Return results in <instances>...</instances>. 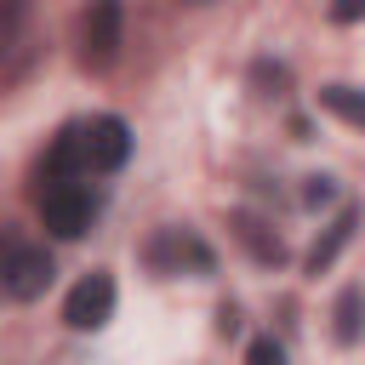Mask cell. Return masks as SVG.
I'll list each match as a JSON object with an SVG mask.
<instances>
[{
	"label": "cell",
	"mask_w": 365,
	"mask_h": 365,
	"mask_svg": "<svg viewBox=\"0 0 365 365\" xmlns=\"http://www.w3.org/2000/svg\"><path fill=\"white\" fill-rule=\"evenodd\" d=\"M143 262H148L154 274H165V279H177V274L205 279V274L217 268V251H211L194 228H160V234L143 245Z\"/></svg>",
	"instance_id": "6da1fadb"
},
{
	"label": "cell",
	"mask_w": 365,
	"mask_h": 365,
	"mask_svg": "<svg viewBox=\"0 0 365 365\" xmlns=\"http://www.w3.org/2000/svg\"><path fill=\"white\" fill-rule=\"evenodd\" d=\"M40 222H46V234H57V240H80L91 222H97V194L74 177V182H51L46 194H40Z\"/></svg>",
	"instance_id": "7a4b0ae2"
},
{
	"label": "cell",
	"mask_w": 365,
	"mask_h": 365,
	"mask_svg": "<svg viewBox=\"0 0 365 365\" xmlns=\"http://www.w3.org/2000/svg\"><path fill=\"white\" fill-rule=\"evenodd\" d=\"M120 29H125V6L120 0H91L80 11V57L91 68H108L120 57Z\"/></svg>",
	"instance_id": "3957f363"
},
{
	"label": "cell",
	"mask_w": 365,
	"mask_h": 365,
	"mask_svg": "<svg viewBox=\"0 0 365 365\" xmlns=\"http://www.w3.org/2000/svg\"><path fill=\"white\" fill-rule=\"evenodd\" d=\"M80 154H86V177L91 171H120L125 154H131V131L120 114H97L80 125Z\"/></svg>",
	"instance_id": "277c9868"
},
{
	"label": "cell",
	"mask_w": 365,
	"mask_h": 365,
	"mask_svg": "<svg viewBox=\"0 0 365 365\" xmlns=\"http://www.w3.org/2000/svg\"><path fill=\"white\" fill-rule=\"evenodd\" d=\"M51 257H46V245H6V262H0V285H6V297H17V302H34L46 285H51Z\"/></svg>",
	"instance_id": "5b68a950"
},
{
	"label": "cell",
	"mask_w": 365,
	"mask_h": 365,
	"mask_svg": "<svg viewBox=\"0 0 365 365\" xmlns=\"http://www.w3.org/2000/svg\"><path fill=\"white\" fill-rule=\"evenodd\" d=\"M108 319H114V279H108L103 268H91V274L68 291L63 325H68V331H103Z\"/></svg>",
	"instance_id": "8992f818"
},
{
	"label": "cell",
	"mask_w": 365,
	"mask_h": 365,
	"mask_svg": "<svg viewBox=\"0 0 365 365\" xmlns=\"http://www.w3.org/2000/svg\"><path fill=\"white\" fill-rule=\"evenodd\" d=\"M354 228H359V205H342V211L325 222V234L308 245V262H302V268H308V274H325V268L336 262V251L354 240Z\"/></svg>",
	"instance_id": "52a82bcc"
},
{
	"label": "cell",
	"mask_w": 365,
	"mask_h": 365,
	"mask_svg": "<svg viewBox=\"0 0 365 365\" xmlns=\"http://www.w3.org/2000/svg\"><path fill=\"white\" fill-rule=\"evenodd\" d=\"M40 177H46V182H74V177H86V154H80V125H63V131L51 137V148H46V165H40Z\"/></svg>",
	"instance_id": "ba28073f"
},
{
	"label": "cell",
	"mask_w": 365,
	"mask_h": 365,
	"mask_svg": "<svg viewBox=\"0 0 365 365\" xmlns=\"http://www.w3.org/2000/svg\"><path fill=\"white\" fill-rule=\"evenodd\" d=\"M234 240H240L262 268H279V262H285V240H279L262 217H251V211H234Z\"/></svg>",
	"instance_id": "9c48e42d"
},
{
	"label": "cell",
	"mask_w": 365,
	"mask_h": 365,
	"mask_svg": "<svg viewBox=\"0 0 365 365\" xmlns=\"http://www.w3.org/2000/svg\"><path fill=\"white\" fill-rule=\"evenodd\" d=\"M319 108L365 131V91H359V86H342V80H336V86H319Z\"/></svg>",
	"instance_id": "30bf717a"
},
{
	"label": "cell",
	"mask_w": 365,
	"mask_h": 365,
	"mask_svg": "<svg viewBox=\"0 0 365 365\" xmlns=\"http://www.w3.org/2000/svg\"><path fill=\"white\" fill-rule=\"evenodd\" d=\"M359 308H365V297H359V285H348L342 297H336V342L348 348V342H359Z\"/></svg>",
	"instance_id": "8fae6325"
},
{
	"label": "cell",
	"mask_w": 365,
	"mask_h": 365,
	"mask_svg": "<svg viewBox=\"0 0 365 365\" xmlns=\"http://www.w3.org/2000/svg\"><path fill=\"white\" fill-rule=\"evenodd\" d=\"M251 86H257V97H285L291 68H285V63H274V57H257V63H251Z\"/></svg>",
	"instance_id": "7c38bea8"
},
{
	"label": "cell",
	"mask_w": 365,
	"mask_h": 365,
	"mask_svg": "<svg viewBox=\"0 0 365 365\" xmlns=\"http://www.w3.org/2000/svg\"><path fill=\"white\" fill-rule=\"evenodd\" d=\"M331 200H336V177H325V171H319V177H302V205L319 211V205H331Z\"/></svg>",
	"instance_id": "4fadbf2b"
},
{
	"label": "cell",
	"mask_w": 365,
	"mask_h": 365,
	"mask_svg": "<svg viewBox=\"0 0 365 365\" xmlns=\"http://www.w3.org/2000/svg\"><path fill=\"white\" fill-rule=\"evenodd\" d=\"M245 359H251V365H279V359H285V348H279L274 336H257V342L245 348Z\"/></svg>",
	"instance_id": "5bb4252c"
},
{
	"label": "cell",
	"mask_w": 365,
	"mask_h": 365,
	"mask_svg": "<svg viewBox=\"0 0 365 365\" xmlns=\"http://www.w3.org/2000/svg\"><path fill=\"white\" fill-rule=\"evenodd\" d=\"M331 17L336 23H359L365 17V0H331Z\"/></svg>",
	"instance_id": "9a60e30c"
},
{
	"label": "cell",
	"mask_w": 365,
	"mask_h": 365,
	"mask_svg": "<svg viewBox=\"0 0 365 365\" xmlns=\"http://www.w3.org/2000/svg\"><path fill=\"white\" fill-rule=\"evenodd\" d=\"M217 331H222V336H234V331H240V314H234V308H222V314H217Z\"/></svg>",
	"instance_id": "2e32d148"
}]
</instances>
